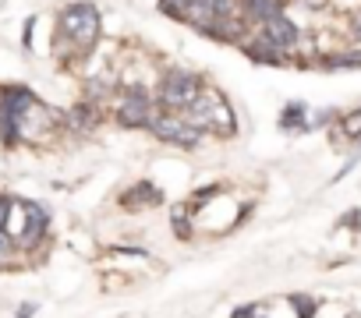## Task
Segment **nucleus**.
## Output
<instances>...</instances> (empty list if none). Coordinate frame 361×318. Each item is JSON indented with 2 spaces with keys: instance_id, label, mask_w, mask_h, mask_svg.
<instances>
[{
  "instance_id": "f257e3e1",
  "label": "nucleus",
  "mask_w": 361,
  "mask_h": 318,
  "mask_svg": "<svg viewBox=\"0 0 361 318\" xmlns=\"http://www.w3.org/2000/svg\"><path fill=\"white\" fill-rule=\"evenodd\" d=\"M185 113L202 134H234V113H231V103L216 92V89H202V96L188 106V110H180Z\"/></svg>"
},
{
  "instance_id": "f03ea898",
  "label": "nucleus",
  "mask_w": 361,
  "mask_h": 318,
  "mask_svg": "<svg viewBox=\"0 0 361 318\" xmlns=\"http://www.w3.org/2000/svg\"><path fill=\"white\" fill-rule=\"evenodd\" d=\"M202 78L188 68H166L159 85H156V103L163 110H188L202 96Z\"/></svg>"
},
{
  "instance_id": "7ed1b4c3",
  "label": "nucleus",
  "mask_w": 361,
  "mask_h": 318,
  "mask_svg": "<svg viewBox=\"0 0 361 318\" xmlns=\"http://www.w3.org/2000/svg\"><path fill=\"white\" fill-rule=\"evenodd\" d=\"M57 36L68 39L75 50H92V43L99 39V11L96 4H71L61 11V22H57Z\"/></svg>"
},
{
  "instance_id": "20e7f679",
  "label": "nucleus",
  "mask_w": 361,
  "mask_h": 318,
  "mask_svg": "<svg viewBox=\"0 0 361 318\" xmlns=\"http://www.w3.org/2000/svg\"><path fill=\"white\" fill-rule=\"evenodd\" d=\"M4 230L15 237L18 248L29 251V248H36V244L43 241V234H47V212H43L36 202H15V198H11V212H8Z\"/></svg>"
},
{
  "instance_id": "39448f33",
  "label": "nucleus",
  "mask_w": 361,
  "mask_h": 318,
  "mask_svg": "<svg viewBox=\"0 0 361 318\" xmlns=\"http://www.w3.org/2000/svg\"><path fill=\"white\" fill-rule=\"evenodd\" d=\"M149 131L159 138V141H170V145H180V148H192V145H199V138H202V131L180 113V110H156V117H152V124H149Z\"/></svg>"
},
{
  "instance_id": "423d86ee",
  "label": "nucleus",
  "mask_w": 361,
  "mask_h": 318,
  "mask_svg": "<svg viewBox=\"0 0 361 318\" xmlns=\"http://www.w3.org/2000/svg\"><path fill=\"white\" fill-rule=\"evenodd\" d=\"M156 110H159V106L152 103L149 89L128 85V89L121 92V99H117V124H124V127H149L152 117H156Z\"/></svg>"
},
{
  "instance_id": "0eeeda50",
  "label": "nucleus",
  "mask_w": 361,
  "mask_h": 318,
  "mask_svg": "<svg viewBox=\"0 0 361 318\" xmlns=\"http://www.w3.org/2000/svg\"><path fill=\"white\" fill-rule=\"evenodd\" d=\"M259 32L273 43V46H280L283 53H290L298 43H301V29L287 18V15H276V18H269L266 25H259Z\"/></svg>"
},
{
  "instance_id": "6e6552de",
  "label": "nucleus",
  "mask_w": 361,
  "mask_h": 318,
  "mask_svg": "<svg viewBox=\"0 0 361 318\" xmlns=\"http://www.w3.org/2000/svg\"><path fill=\"white\" fill-rule=\"evenodd\" d=\"M241 11L252 25H266L269 18L283 15V0H241Z\"/></svg>"
},
{
  "instance_id": "1a4fd4ad",
  "label": "nucleus",
  "mask_w": 361,
  "mask_h": 318,
  "mask_svg": "<svg viewBox=\"0 0 361 318\" xmlns=\"http://www.w3.org/2000/svg\"><path fill=\"white\" fill-rule=\"evenodd\" d=\"M241 46H245V53H248L252 61H266V64H280V61H283V50H280V46H273L262 32H255V36H252V39H245Z\"/></svg>"
},
{
  "instance_id": "9d476101",
  "label": "nucleus",
  "mask_w": 361,
  "mask_h": 318,
  "mask_svg": "<svg viewBox=\"0 0 361 318\" xmlns=\"http://www.w3.org/2000/svg\"><path fill=\"white\" fill-rule=\"evenodd\" d=\"M68 124H71L75 131H89V127L99 124V113L92 110V103H82V106H75V110L68 113Z\"/></svg>"
},
{
  "instance_id": "9b49d317",
  "label": "nucleus",
  "mask_w": 361,
  "mask_h": 318,
  "mask_svg": "<svg viewBox=\"0 0 361 318\" xmlns=\"http://www.w3.org/2000/svg\"><path fill=\"white\" fill-rule=\"evenodd\" d=\"M280 127L283 131H308V110L301 103H290L283 110V117H280Z\"/></svg>"
},
{
  "instance_id": "f8f14e48",
  "label": "nucleus",
  "mask_w": 361,
  "mask_h": 318,
  "mask_svg": "<svg viewBox=\"0 0 361 318\" xmlns=\"http://www.w3.org/2000/svg\"><path fill=\"white\" fill-rule=\"evenodd\" d=\"M326 68H333V71H354V68H361V50H350V53H333V57L326 61Z\"/></svg>"
},
{
  "instance_id": "ddd939ff",
  "label": "nucleus",
  "mask_w": 361,
  "mask_h": 318,
  "mask_svg": "<svg viewBox=\"0 0 361 318\" xmlns=\"http://www.w3.org/2000/svg\"><path fill=\"white\" fill-rule=\"evenodd\" d=\"M11 255H15V237L8 230H0V265H8Z\"/></svg>"
},
{
  "instance_id": "4468645a",
  "label": "nucleus",
  "mask_w": 361,
  "mask_h": 318,
  "mask_svg": "<svg viewBox=\"0 0 361 318\" xmlns=\"http://www.w3.org/2000/svg\"><path fill=\"white\" fill-rule=\"evenodd\" d=\"M343 134L347 138H357L361 134V110H354L350 117H343Z\"/></svg>"
},
{
  "instance_id": "2eb2a0df",
  "label": "nucleus",
  "mask_w": 361,
  "mask_h": 318,
  "mask_svg": "<svg viewBox=\"0 0 361 318\" xmlns=\"http://www.w3.org/2000/svg\"><path fill=\"white\" fill-rule=\"evenodd\" d=\"M185 4H188V0H163L159 11L170 15V18H180V15H185Z\"/></svg>"
},
{
  "instance_id": "dca6fc26",
  "label": "nucleus",
  "mask_w": 361,
  "mask_h": 318,
  "mask_svg": "<svg viewBox=\"0 0 361 318\" xmlns=\"http://www.w3.org/2000/svg\"><path fill=\"white\" fill-rule=\"evenodd\" d=\"M290 304L298 307V318H315V300H305V297H290Z\"/></svg>"
},
{
  "instance_id": "f3484780",
  "label": "nucleus",
  "mask_w": 361,
  "mask_h": 318,
  "mask_svg": "<svg viewBox=\"0 0 361 318\" xmlns=\"http://www.w3.org/2000/svg\"><path fill=\"white\" fill-rule=\"evenodd\" d=\"M173 227H177V237H180V241H188V237H192L188 220H185V209H173Z\"/></svg>"
},
{
  "instance_id": "a211bd4d",
  "label": "nucleus",
  "mask_w": 361,
  "mask_h": 318,
  "mask_svg": "<svg viewBox=\"0 0 361 318\" xmlns=\"http://www.w3.org/2000/svg\"><path fill=\"white\" fill-rule=\"evenodd\" d=\"M350 36L361 43V11H354V18H350Z\"/></svg>"
},
{
  "instance_id": "6ab92c4d",
  "label": "nucleus",
  "mask_w": 361,
  "mask_h": 318,
  "mask_svg": "<svg viewBox=\"0 0 361 318\" xmlns=\"http://www.w3.org/2000/svg\"><path fill=\"white\" fill-rule=\"evenodd\" d=\"M301 8H312V11H319V8H326V0H298Z\"/></svg>"
},
{
  "instance_id": "aec40b11",
  "label": "nucleus",
  "mask_w": 361,
  "mask_h": 318,
  "mask_svg": "<svg viewBox=\"0 0 361 318\" xmlns=\"http://www.w3.org/2000/svg\"><path fill=\"white\" fill-rule=\"evenodd\" d=\"M32 311H36V304H22V307H18V314H15V318H32Z\"/></svg>"
}]
</instances>
